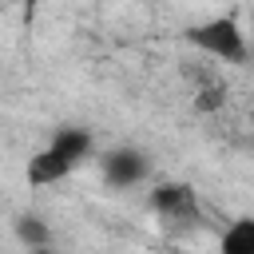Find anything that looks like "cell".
Returning <instances> with one entry per match:
<instances>
[{"instance_id": "obj_5", "label": "cell", "mask_w": 254, "mask_h": 254, "mask_svg": "<svg viewBox=\"0 0 254 254\" xmlns=\"http://www.w3.org/2000/svg\"><path fill=\"white\" fill-rule=\"evenodd\" d=\"M183 75L190 83V111L194 115H218L230 103V83L218 64H183Z\"/></svg>"}, {"instance_id": "obj_2", "label": "cell", "mask_w": 254, "mask_h": 254, "mask_svg": "<svg viewBox=\"0 0 254 254\" xmlns=\"http://www.w3.org/2000/svg\"><path fill=\"white\" fill-rule=\"evenodd\" d=\"M183 40H187L202 60H210V64H218V67H222V64L238 67V64H246V56H250L246 32H242L238 16H230V12L210 16V20H198V24H187V28H183Z\"/></svg>"}, {"instance_id": "obj_8", "label": "cell", "mask_w": 254, "mask_h": 254, "mask_svg": "<svg viewBox=\"0 0 254 254\" xmlns=\"http://www.w3.org/2000/svg\"><path fill=\"white\" fill-rule=\"evenodd\" d=\"M20 4H24V12H28V16H32V12H36V8H44V4H48V0H20Z\"/></svg>"}, {"instance_id": "obj_4", "label": "cell", "mask_w": 254, "mask_h": 254, "mask_svg": "<svg viewBox=\"0 0 254 254\" xmlns=\"http://www.w3.org/2000/svg\"><path fill=\"white\" fill-rule=\"evenodd\" d=\"M147 206L159 222L175 226V230H190L202 222V210H198V194L187 187V183H155L147 190Z\"/></svg>"}, {"instance_id": "obj_3", "label": "cell", "mask_w": 254, "mask_h": 254, "mask_svg": "<svg viewBox=\"0 0 254 254\" xmlns=\"http://www.w3.org/2000/svg\"><path fill=\"white\" fill-rule=\"evenodd\" d=\"M95 167H99V179L107 190H135V187L151 183V175H155L151 155L135 143H115L107 151H95Z\"/></svg>"}, {"instance_id": "obj_1", "label": "cell", "mask_w": 254, "mask_h": 254, "mask_svg": "<svg viewBox=\"0 0 254 254\" xmlns=\"http://www.w3.org/2000/svg\"><path fill=\"white\" fill-rule=\"evenodd\" d=\"M95 151H99V143H95L91 127H75V123L56 127L52 139L28 159L24 179H28V187H56V183L71 179L83 163H91Z\"/></svg>"}, {"instance_id": "obj_7", "label": "cell", "mask_w": 254, "mask_h": 254, "mask_svg": "<svg viewBox=\"0 0 254 254\" xmlns=\"http://www.w3.org/2000/svg\"><path fill=\"white\" fill-rule=\"evenodd\" d=\"M218 254H254V214L226 222V230L218 234Z\"/></svg>"}, {"instance_id": "obj_9", "label": "cell", "mask_w": 254, "mask_h": 254, "mask_svg": "<svg viewBox=\"0 0 254 254\" xmlns=\"http://www.w3.org/2000/svg\"><path fill=\"white\" fill-rule=\"evenodd\" d=\"M28 254H56V246H36V250H28Z\"/></svg>"}, {"instance_id": "obj_6", "label": "cell", "mask_w": 254, "mask_h": 254, "mask_svg": "<svg viewBox=\"0 0 254 254\" xmlns=\"http://www.w3.org/2000/svg\"><path fill=\"white\" fill-rule=\"evenodd\" d=\"M12 234H16V242H20L24 250L52 246V222H48L44 214H32V210H24V214L12 218Z\"/></svg>"}]
</instances>
